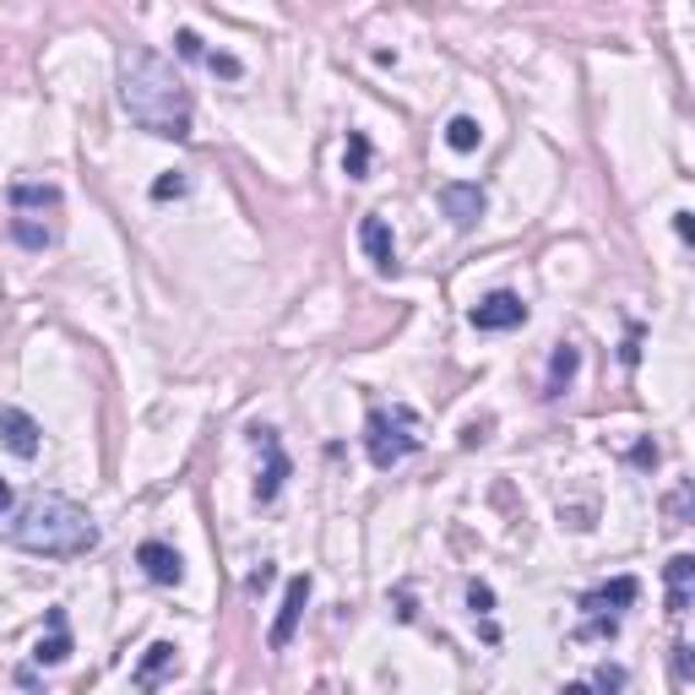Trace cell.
Wrapping results in <instances>:
<instances>
[{
  "label": "cell",
  "instance_id": "6da1fadb",
  "mask_svg": "<svg viewBox=\"0 0 695 695\" xmlns=\"http://www.w3.org/2000/svg\"><path fill=\"white\" fill-rule=\"evenodd\" d=\"M120 104L152 137L163 141L190 137V93H185V82L174 77V66L163 55H152L141 44H131L120 55Z\"/></svg>",
  "mask_w": 695,
  "mask_h": 695
},
{
  "label": "cell",
  "instance_id": "7a4b0ae2",
  "mask_svg": "<svg viewBox=\"0 0 695 695\" xmlns=\"http://www.w3.org/2000/svg\"><path fill=\"white\" fill-rule=\"evenodd\" d=\"M5 538L22 549V555H44V559H77L99 544V528L93 517L77 506V500H60V495H38L27 500L11 522H5Z\"/></svg>",
  "mask_w": 695,
  "mask_h": 695
},
{
  "label": "cell",
  "instance_id": "3957f363",
  "mask_svg": "<svg viewBox=\"0 0 695 695\" xmlns=\"http://www.w3.org/2000/svg\"><path fill=\"white\" fill-rule=\"evenodd\" d=\"M364 451H370V462L381 473L408 462L418 451V414L414 408H370V418H364Z\"/></svg>",
  "mask_w": 695,
  "mask_h": 695
},
{
  "label": "cell",
  "instance_id": "277c9868",
  "mask_svg": "<svg viewBox=\"0 0 695 695\" xmlns=\"http://www.w3.org/2000/svg\"><path fill=\"white\" fill-rule=\"evenodd\" d=\"M251 440H256V451L267 456V467H262V478H256V500L262 506H273L282 495V478H288V451H282L278 429H267V424H256L251 429Z\"/></svg>",
  "mask_w": 695,
  "mask_h": 695
},
{
  "label": "cell",
  "instance_id": "5b68a950",
  "mask_svg": "<svg viewBox=\"0 0 695 695\" xmlns=\"http://www.w3.org/2000/svg\"><path fill=\"white\" fill-rule=\"evenodd\" d=\"M522 321H528V304H522V293H511V288H495L489 299L473 304V326H478V332H511V326H522Z\"/></svg>",
  "mask_w": 695,
  "mask_h": 695
},
{
  "label": "cell",
  "instance_id": "8992f818",
  "mask_svg": "<svg viewBox=\"0 0 695 695\" xmlns=\"http://www.w3.org/2000/svg\"><path fill=\"white\" fill-rule=\"evenodd\" d=\"M636 592H641V581H636V576H614V581H603V587L581 592V614H587V619H614V609L636 603Z\"/></svg>",
  "mask_w": 695,
  "mask_h": 695
},
{
  "label": "cell",
  "instance_id": "52a82bcc",
  "mask_svg": "<svg viewBox=\"0 0 695 695\" xmlns=\"http://www.w3.org/2000/svg\"><path fill=\"white\" fill-rule=\"evenodd\" d=\"M38 440H44L38 418H33V414H22V408H0V445H5L11 456L33 462V456H38Z\"/></svg>",
  "mask_w": 695,
  "mask_h": 695
},
{
  "label": "cell",
  "instance_id": "ba28073f",
  "mask_svg": "<svg viewBox=\"0 0 695 695\" xmlns=\"http://www.w3.org/2000/svg\"><path fill=\"white\" fill-rule=\"evenodd\" d=\"M440 207H445V218L456 229H473L484 218V190L467 185V179H451V185H440Z\"/></svg>",
  "mask_w": 695,
  "mask_h": 695
},
{
  "label": "cell",
  "instance_id": "9c48e42d",
  "mask_svg": "<svg viewBox=\"0 0 695 695\" xmlns=\"http://www.w3.org/2000/svg\"><path fill=\"white\" fill-rule=\"evenodd\" d=\"M359 245H364V256H370V267L375 273H397V240H392V223L386 218H364L359 223Z\"/></svg>",
  "mask_w": 695,
  "mask_h": 695
},
{
  "label": "cell",
  "instance_id": "30bf717a",
  "mask_svg": "<svg viewBox=\"0 0 695 695\" xmlns=\"http://www.w3.org/2000/svg\"><path fill=\"white\" fill-rule=\"evenodd\" d=\"M174 652H179L174 641H152V647L141 652V663H137V674H131V685H137L141 695H152L158 685H163V680H169V674H174V669H179V658H174Z\"/></svg>",
  "mask_w": 695,
  "mask_h": 695
},
{
  "label": "cell",
  "instance_id": "8fae6325",
  "mask_svg": "<svg viewBox=\"0 0 695 695\" xmlns=\"http://www.w3.org/2000/svg\"><path fill=\"white\" fill-rule=\"evenodd\" d=\"M304 603H310V576H293V581H288V592H282L278 625H273V647H278V652L288 647V641H293V625H299Z\"/></svg>",
  "mask_w": 695,
  "mask_h": 695
},
{
  "label": "cell",
  "instance_id": "7c38bea8",
  "mask_svg": "<svg viewBox=\"0 0 695 695\" xmlns=\"http://www.w3.org/2000/svg\"><path fill=\"white\" fill-rule=\"evenodd\" d=\"M137 565L152 576V581H158V587H179V576H185V559L174 555L169 544H158V538L137 549Z\"/></svg>",
  "mask_w": 695,
  "mask_h": 695
},
{
  "label": "cell",
  "instance_id": "4fadbf2b",
  "mask_svg": "<svg viewBox=\"0 0 695 695\" xmlns=\"http://www.w3.org/2000/svg\"><path fill=\"white\" fill-rule=\"evenodd\" d=\"M66 658H71V630H66V609H49V636H38V647H33V663L55 669V663H66Z\"/></svg>",
  "mask_w": 695,
  "mask_h": 695
},
{
  "label": "cell",
  "instance_id": "5bb4252c",
  "mask_svg": "<svg viewBox=\"0 0 695 695\" xmlns=\"http://www.w3.org/2000/svg\"><path fill=\"white\" fill-rule=\"evenodd\" d=\"M663 576H669V614H674V619H685V609H691L695 559L691 555H674L669 565H663Z\"/></svg>",
  "mask_w": 695,
  "mask_h": 695
},
{
  "label": "cell",
  "instance_id": "9a60e30c",
  "mask_svg": "<svg viewBox=\"0 0 695 695\" xmlns=\"http://www.w3.org/2000/svg\"><path fill=\"white\" fill-rule=\"evenodd\" d=\"M576 364H581V354H576L570 343H559V348H555V359H549V392H544V397H559V392L570 386Z\"/></svg>",
  "mask_w": 695,
  "mask_h": 695
},
{
  "label": "cell",
  "instance_id": "2e32d148",
  "mask_svg": "<svg viewBox=\"0 0 695 695\" xmlns=\"http://www.w3.org/2000/svg\"><path fill=\"white\" fill-rule=\"evenodd\" d=\"M619 685H625V669H614V663H598L592 685H565L559 695H619Z\"/></svg>",
  "mask_w": 695,
  "mask_h": 695
},
{
  "label": "cell",
  "instance_id": "e0dca14e",
  "mask_svg": "<svg viewBox=\"0 0 695 695\" xmlns=\"http://www.w3.org/2000/svg\"><path fill=\"white\" fill-rule=\"evenodd\" d=\"M478 141H484V126L473 115H451V126H445V147L451 152H473Z\"/></svg>",
  "mask_w": 695,
  "mask_h": 695
},
{
  "label": "cell",
  "instance_id": "ac0fdd59",
  "mask_svg": "<svg viewBox=\"0 0 695 695\" xmlns=\"http://www.w3.org/2000/svg\"><path fill=\"white\" fill-rule=\"evenodd\" d=\"M343 169H348V179H370V137H364V131H348Z\"/></svg>",
  "mask_w": 695,
  "mask_h": 695
},
{
  "label": "cell",
  "instance_id": "d6986e66",
  "mask_svg": "<svg viewBox=\"0 0 695 695\" xmlns=\"http://www.w3.org/2000/svg\"><path fill=\"white\" fill-rule=\"evenodd\" d=\"M11 207H60L55 185H11Z\"/></svg>",
  "mask_w": 695,
  "mask_h": 695
},
{
  "label": "cell",
  "instance_id": "ffe728a7",
  "mask_svg": "<svg viewBox=\"0 0 695 695\" xmlns=\"http://www.w3.org/2000/svg\"><path fill=\"white\" fill-rule=\"evenodd\" d=\"M11 240L27 245V251H44V245L55 240V229H44V223H33V218H11Z\"/></svg>",
  "mask_w": 695,
  "mask_h": 695
},
{
  "label": "cell",
  "instance_id": "44dd1931",
  "mask_svg": "<svg viewBox=\"0 0 695 695\" xmlns=\"http://www.w3.org/2000/svg\"><path fill=\"white\" fill-rule=\"evenodd\" d=\"M207 71H218V77H229V82H240L245 77V66L234 60V55H223V49H207V60H201Z\"/></svg>",
  "mask_w": 695,
  "mask_h": 695
},
{
  "label": "cell",
  "instance_id": "7402d4cb",
  "mask_svg": "<svg viewBox=\"0 0 695 695\" xmlns=\"http://www.w3.org/2000/svg\"><path fill=\"white\" fill-rule=\"evenodd\" d=\"M669 522H674V528L691 522V484H680V489L669 495Z\"/></svg>",
  "mask_w": 695,
  "mask_h": 695
},
{
  "label": "cell",
  "instance_id": "603a6c76",
  "mask_svg": "<svg viewBox=\"0 0 695 695\" xmlns=\"http://www.w3.org/2000/svg\"><path fill=\"white\" fill-rule=\"evenodd\" d=\"M174 49H179L185 60H207V44H201L190 27H179V33H174Z\"/></svg>",
  "mask_w": 695,
  "mask_h": 695
},
{
  "label": "cell",
  "instance_id": "cb8c5ba5",
  "mask_svg": "<svg viewBox=\"0 0 695 695\" xmlns=\"http://www.w3.org/2000/svg\"><path fill=\"white\" fill-rule=\"evenodd\" d=\"M185 185H190V179H185L179 169H169V174L152 185V196H158V201H169V196H185Z\"/></svg>",
  "mask_w": 695,
  "mask_h": 695
},
{
  "label": "cell",
  "instance_id": "d4e9b609",
  "mask_svg": "<svg viewBox=\"0 0 695 695\" xmlns=\"http://www.w3.org/2000/svg\"><path fill=\"white\" fill-rule=\"evenodd\" d=\"M467 603H473V614H489V609H495V592H489L484 581H473V587H467Z\"/></svg>",
  "mask_w": 695,
  "mask_h": 695
},
{
  "label": "cell",
  "instance_id": "484cf974",
  "mask_svg": "<svg viewBox=\"0 0 695 695\" xmlns=\"http://www.w3.org/2000/svg\"><path fill=\"white\" fill-rule=\"evenodd\" d=\"M674 674L691 680V647H685V641H674Z\"/></svg>",
  "mask_w": 695,
  "mask_h": 695
},
{
  "label": "cell",
  "instance_id": "4316f807",
  "mask_svg": "<svg viewBox=\"0 0 695 695\" xmlns=\"http://www.w3.org/2000/svg\"><path fill=\"white\" fill-rule=\"evenodd\" d=\"M630 462H641V467H652V462H658V445H652V440H641V445L630 451Z\"/></svg>",
  "mask_w": 695,
  "mask_h": 695
},
{
  "label": "cell",
  "instance_id": "83f0119b",
  "mask_svg": "<svg viewBox=\"0 0 695 695\" xmlns=\"http://www.w3.org/2000/svg\"><path fill=\"white\" fill-rule=\"evenodd\" d=\"M674 229H680V240H691V234H695V223H691V212H674Z\"/></svg>",
  "mask_w": 695,
  "mask_h": 695
},
{
  "label": "cell",
  "instance_id": "f1b7e54d",
  "mask_svg": "<svg viewBox=\"0 0 695 695\" xmlns=\"http://www.w3.org/2000/svg\"><path fill=\"white\" fill-rule=\"evenodd\" d=\"M0 511H11V484L0 478Z\"/></svg>",
  "mask_w": 695,
  "mask_h": 695
}]
</instances>
